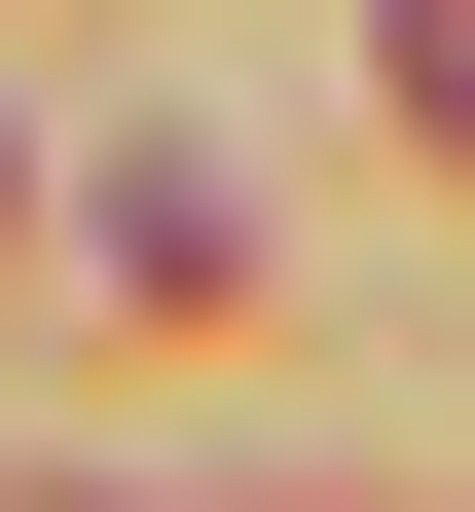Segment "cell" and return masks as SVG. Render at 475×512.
Returning <instances> with one entry per match:
<instances>
[{"mask_svg":"<svg viewBox=\"0 0 475 512\" xmlns=\"http://www.w3.org/2000/svg\"><path fill=\"white\" fill-rule=\"evenodd\" d=\"M366 74H402V147H475V0H366Z\"/></svg>","mask_w":475,"mask_h":512,"instance_id":"6da1fadb","label":"cell"}]
</instances>
